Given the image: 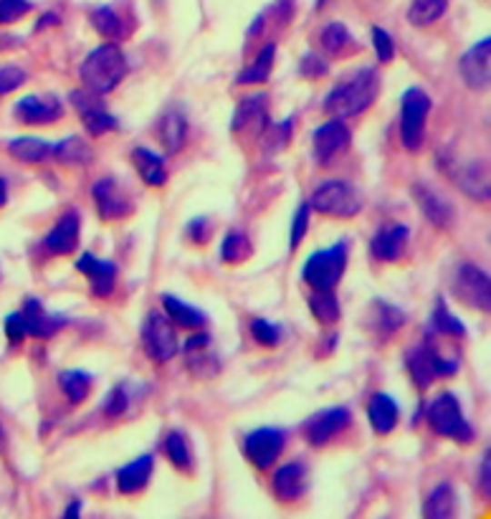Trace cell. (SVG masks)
Segmentation results:
<instances>
[{"instance_id":"cell-1","label":"cell","mask_w":491,"mask_h":519,"mask_svg":"<svg viewBox=\"0 0 491 519\" xmlns=\"http://www.w3.org/2000/svg\"><path fill=\"white\" fill-rule=\"evenodd\" d=\"M377 92H380L377 71L370 69V66L352 71L345 82H339L329 92L327 102H325V112L335 119L360 117L375 105Z\"/></svg>"},{"instance_id":"cell-2","label":"cell","mask_w":491,"mask_h":519,"mask_svg":"<svg viewBox=\"0 0 491 519\" xmlns=\"http://www.w3.org/2000/svg\"><path fill=\"white\" fill-rule=\"evenodd\" d=\"M64 324H66V319L61 314H51L41 299L28 296L24 307L8 314V319H5V334L11 343H24L25 337L51 340Z\"/></svg>"},{"instance_id":"cell-3","label":"cell","mask_w":491,"mask_h":519,"mask_svg":"<svg viewBox=\"0 0 491 519\" xmlns=\"http://www.w3.org/2000/svg\"><path fill=\"white\" fill-rule=\"evenodd\" d=\"M127 74V59L115 44H105L96 46L84 59L82 64V79L86 89L94 95H109Z\"/></svg>"},{"instance_id":"cell-4","label":"cell","mask_w":491,"mask_h":519,"mask_svg":"<svg viewBox=\"0 0 491 519\" xmlns=\"http://www.w3.org/2000/svg\"><path fill=\"white\" fill-rule=\"evenodd\" d=\"M347 269V241H339L325 251H315L305 261L302 276L315 292H332Z\"/></svg>"},{"instance_id":"cell-5","label":"cell","mask_w":491,"mask_h":519,"mask_svg":"<svg viewBox=\"0 0 491 519\" xmlns=\"http://www.w3.org/2000/svg\"><path fill=\"white\" fill-rule=\"evenodd\" d=\"M309 208L329 218H355L363 208V198L347 180H327L315 188Z\"/></svg>"},{"instance_id":"cell-6","label":"cell","mask_w":491,"mask_h":519,"mask_svg":"<svg viewBox=\"0 0 491 519\" xmlns=\"http://www.w3.org/2000/svg\"><path fill=\"white\" fill-rule=\"evenodd\" d=\"M428 424H431L433 434H438V436L454 438L461 444L474 441V428L464 418L461 403L454 393H441L438 398H433V403L428 405Z\"/></svg>"},{"instance_id":"cell-7","label":"cell","mask_w":491,"mask_h":519,"mask_svg":"<svg viewBox=\"0 0 491 519\" xmlns=\"http://www.w3.org/2000/svg\"><path fill=\"white\" fill-rule=\"evenodd\" d=\"M431 112V99L423 89H408L403 95V106H400V140L406 150L416 153L421 150L423 137H426V119Z\"/></svg>"},{"instance_id":"cell-8","label":"cell","mask_w":491,"mask_h":519,"mask_svg":"<svg viewBox=\"0 0 491 519\" xmlns=\"http://www.w3.org/2000/svg\"><path fill=\"white\" fill-rule=\"evenodd\" d=\"M142 344L155 363H167L177 354V330L173 319L163 312H150L142 324Z\"/></svg>"},{"instance_id":"cell-9","label":"cell","mask_w":491,"mask_h":519,"mask_svg":"<svg viewBox=\"0 0 491 519\" xmlns=\"http://www.w3.org/2000/svg\"><path fill=\"white\" fill-rule=\"evenodd\" d=\"M408 370L418 388H428L433 380L448 378L458 370V360H446L444 354H438L431 344H418L408 353Z\"/></svg>"},{"instance_id":"cell-10","label":"cell","mask_w":491,"mask_h":519,"mask_svg":"<svg viewBox=\"0 0 491 519\" xmlns=\"http://www.w3.org/2000/svg\"><path fill=\"white\" fill-rule=\"evenodd\" d=\"M286 446V434L281 428H256L244 441L246 459L258 469H269Z\"/></svg>"},{"instance_id":"cell-11","label":"cell","mask_w":491,"mask_h":519,"mask_svg":"<svg viewBox=\"0 0 491 519\" xmlns=\"http://www.w3.org/2000/svg\"><path fill=\"white\" fill-rule=\"evenodd\" d=\"M92 198L99 215L105 221H119L127 218L135 211V203L127 195V190L119 185L115 177H102L92 185Z\"/></svg>"},{"instance_id":"cell-12","label":"cell","mask_w":491,"mask_h":519,"mask_svg":"<svg viewBox=\"0 0 491 519\" xmlns=\"http://www.w3.org/2000/svg\"><path fill=\"white\" fill-rule=\"evenodd\" d=\"M454 289H456V296L464 304L489 312V276H486V272H481L479 266H474V264L458 266L456 276H454Z\"/></svg>"},{"instance_id":"cell-13","label":"cell","mask_w":491,"mask_h":519,"mask_svg":"<svg viewBox=\"0 0 491 519\" xmlns=\"http://www.w3.org/2000/svg\"><path fill=\"white\" fill-rule=\"evenodd\" d=\"M352 424V414L345 405H335V408H325L315 414L305 424V438L312 446H325L332 438H337L347 425Z\"/></svg>"},{"instance_id":"cell-14","label":"cell","mask_w":491,"mask_h":519,"mask_svg":"<svg viewBox=\"0 0 491 519\" xmlns=\"http://www.w3.org/2000/svg\"><path fill=\"white\" fill-rule=\"evenodd\" d=\"M347 147H350V130L342 119H329L327 125L316 127L312 135V150L319 165H329L339 155L347 153Z\"/></svg>"},{"instance_id":"cell-15","label":"cell","mask_w":491,"mask_h":519,"mask_svg":"<svg viewBox=\"0 0 491 519\" xmlns=\"http://www.w3.org/2000/svg\"><path fill=\"white\" fill-rule=\"evenodd\" d=\"M444 170L466 195L476 201H489V177L479 163H461L458 157L444 155Z\"/></svg>"},{"instance_id":"cell-16","label":"cell","mask_w":491,"mask_h":519,"mask_svg":"<svg viewBox=\"0 0 491 519\" xmlns=\"http://www.w3.org/2000/svg\"><path fill=\"white\" fill-rule=\"evenodd\" d=\"M13 115L18 122L24 125H54L64 117V105L59 102V96L54 95H28L24 99H18L13 106Z\"/></svg>"},{"instance_id":"cell-17","label":"cell","mask_w":491,"mask_h":519,"mask_svg":"<svg viewBox=\"0 0 491 519\" xmlns=\"http://www.w3.org/2000/svg\"><path fill=\"white\" fill-rule=\"evenodd\" d=\"M79 231H82V215L71 208L48 231L46 238H44V248L54 256H69L79 246Z\"/></svg>"},{"instance_id":"cell-18","label":"cell","mask_w":491,"mask_h":519,"mask_svg":"<svg viewBox=\"0 0 491 519\" xmlns=\"http://www.w3.org/2000/svg\"><path fill=\"white\" fill-rule=\"evenodd\" d=\"M71 102L79 109L84 127L92 135L102 137L106 132L117 130V119L106 112L105 105L99 102V95H94V92H71Z\"/></svg>"},{"instance_id":"cell-19","label":"cell","mask_w":491,"mask_h":519,"mask_svg":"<svg viewBox=\"0 0 491 519\" xmlns=\"http://www.w3.org/2000/svg\"><path fill=\"white\" fill-rule=\"evenodd\" d=\"M491 38L486 35L484 41H479L476 46H471L458 61V71H461V79L466 82L468 89H486L489 84V64H491Z\"/></svg>"},{"instance_id":"cell-20","label":"cell","mask_w":491,"mask_h":519,"mask_svg":"<svg viewBox=\"0 0 491 519\" xmlns=\"http://www.w3.org/2000/svg\"><path fill=\"white\" fill-rule=\"evenodd\" d=\"M76 269L89 279L94 296H99V299L112 296L115 286H117V266L112 261H102L94 254H84L82 259L76 261Z\"/></svg>"},{"instance_id":"cell-21","label":"cell","mask_w":491,"mask_h":519,"mask_svg":"<svg viewBox=\"0 0 491 519\" xmlns=\"http://www.w3.org/2000/svg\"><path fill=\"white\" fill-rule=\"evenodd\" d=\"M408 225H383L373 236V244H370V251H373L375 259L386 261V264L403 259L406 248H408Z\"/></svg>"},{"instance_id":"cell-22","label":"cell","mask_w":491,"mask_h":519,"mask_svg":"<svg viewBox=\"0 0 491 519\" xmlns=\"http://www.w3.org/2000/svg\"><path fill=\"white\" fill-rule=\"evenodd\" d=\"M269 125V102L266 96L256 95L244 99L234 117V132H248V135H264Z\"/></svg>"},{"instance_id":"cell-23","label":"cell","mask_w":491,"mask_h":519,"mask_svg":"<svg viewBox=\"0 0 491 519\" xmlns=\"http://www.w3.org/2000/svg\"><path fill=\"white\" fill-rule=\"evenodd\" d=\"M271 486H274V494L279 496L281 502H294L305 494L306 489V466L299 461H289L279 466L274 476H271Z\"/></svg>"},{"instance_id":"cell-24","label":"cell","mask_w":491,"mask_h":519,"mask_svg":"<svg viewBox=\"0 0 491 519\" xmlns=\"http://www.w3.org/2000/svg\"><path fill=\"white\" fill-rule=\"evenodd\" d=\"M413 198L418 203L423 215H426L436 228L448 231V228L454 225V208H451L438 193H433L428 185H416V188H413Z\"/></svg>"},{"instance_id":"cell-25","label":"cell","mask_w":491,"mask_h":519,"mask_svg":"<svg viewBox=\"0 0 491 519\" xmlns=\"http://www.w3.org/2000/svg\"><path fill=\"white\" fill-rule=\"evenodd\" d=\"M155 459L150 454H142L137 459H132L129 464H125L117 472V489L122 494H137L142 492L150 476H153Z\"/></svg>"},{"instance_id":"cell-26","label":"cell","mask_w":491,"mask_h":519,"mask_svg":"<svg viewBox=\"0 0 491 519\" xmlns=\"http://www.w3.org/2000/svg\"><path fill=\"white\" fill-rule=\"evenodd\" d=\"M367 418H370L375 434L387 436L398 425V403L386 393H375L373 401L367 403Z\"/></svg>"},{"instance_id":"cell-27","label":"cell","mask_w":491,"mask_h":519,"mask_svg":"<svg viewBox=\"0 0 491 519\" xmlns=\"http://www.w3.org/2000/svg\"><path fill=\"white\" fill-rule=\"evenodd\" d=\"M132 163L137 167L140 177L150 185V188H163L167 183V167H165V160L153 150L147 147H135L132 150Z\"/></svg>"},{"instance_id":"cell-28","label":"cell","mask_w":491,"mask_h":519,"mask_svg":"<svg viewBox=\"0 0 491 519\" xmlns=\"http://www.w3.org/2000/svg\"><path fill=\"white\" fill-rule=\"evenodd\" d=\"M8 153L15 160L25 163V165H41V163H46L48 157H51L54 145H48L41 137H15V140L8 142Z\"/></svg>"},{"instance_id":"cell-29","label":"cell","mask_w":491,"mask_h":519,"mask_svg":"<svg viewBox=\"0 0 491 519\" xmlns=\"http://www.w3.org/2000/svg\"><path fill=\"white\" fill-rule=\"evenodd\" d=\"M423 514L428 519H448L456 514V492L451 484L433 486L431 494L426 496Z\"/></svg>"},{"instance_id":"cell-30","label":"cell","mask_w":491,"mask_h":519,"mask_svg":"<svg viewBox=\"0 0 491 519\" xmlns=\"http://www.w3.org/2000/svg\"><path fill=\"white\" fill-rule=\"evenodd\" d=\"M406 324V314L398 307L387 304V302H373V312H370V327L375 334L380 337H390L393 332H398Z\"/></svg>"},{"instance_id":"cell-31","label":"cell","mask_w":491,"mask_h":519,"mask_svg":"<svg viewBox=\"0 0 491 519\" xmlns=\"http://www.w3.org/2000/svg\"><path fill=\"white\" fill-rule=\"evenodd\" d=\"M163 307H165V312H167V317L173 319L175 324H180V327H187V330H200V327L205 324V314H203L198 307H190V304H185V302H183V299H177V296L165 294Z\"/></svg>"},{"instance_id":"cell-32","label":"cell","mask_w":491,"mask_h":519,"mask_svg":"<svg viewBox=\"0 0 491 519\" xmlns=\"http://www.w3.org/2000/svg\"><path fill=\"white\" fill-rule=\"evenodd\" d=\"M51 157H56L64 165H86L94 157V153L92 147H89V142L76 137V135H71L66 140H61L59 145H54Z\"/></svg>"},{"instance_id":"cell-33","label":"cell","mask_w":491,"mask_h":519,"mask_svg":"<svg viewBox=\"0 0 491 519\" xmlns=\"http://www.w3.org/2000/svg\"><path fill=\"white\" fill-rule=\"evenodd\" d=\"M448 0H413L408 8V21L416 28H426L444 18Z\"/></svg>"},{"instance_id":"cell-34","label":"cell","mask_w":491,"mask_h":519,"mask_svg":"<svg viewBox=\"0 0 491 519\" xmlns=\"http://www.w3.org/2000/svg\"><path fill=\"white\" fill-rule=\"evenodd\" d=\"M185 117L180 112H167L160 122V140L167 153H177L185 145Z\"/></svg>"},{"instance_id":"cell-35","label":"cell","mask_w":491,"mask_h":519,"mask_svg":"<svg viewBox=\"0 0 491 519\" xmlns=\"http://www.w3.org/2000/svg\"><path fill=\"white\" fill-rule=\"evenodd\" d=\"M274 54H276V46L274 44H266V46L258 51L256 61L238 74V84H264L269 79L271 69H274Z\"/></svg>"},{"instance_id":"cell-36","label":"cell","mask_w":491,"mask_h":519,"mask_svg":"<svg viewBox=\"0 0 491 519\" xmlns=\"http://www.w3.org/2000/svg\"><path fill=\"white\" fill-rule=\"evenodd\" d=\"M163 451L165 456L173 461L177 469H183V472H190V469H193V451H190L185 434L170 431L163 441Z\"/></svg>"},{"instance_id":"cell-37","label":"cell","mask_w":491,"mask_h":519,"mask_svg":"<svg viewBox=\"0 0 491 519\" xmlns=\"http://www.w3.org/2000/svg\"><path fill=\"white\" fill-rule=\"evenodd\" d=\"M251 254H254V246H251V241H248L244 231L231 228V231L223 236L221 256L225 264H241V261L248 259Z\"/></svg>"},{"instance_id":"cell-38","label":"cell","mask_w":491,"mask_h":519,"mask_svg":"<svg viewBox=\"0 0 491 519\" xmlns=\"http://www.w3.org/2000/svg\"><path fill=\"white\" fill-rule=\"evenodd\" d=\"M59 385L71 403H84L92 393V375L84 370H66L59 375Z\"/></svg>"},{"instance_id":"cell-39","label":"cell","mask_w":491,"mask_h":519,"mask_svg":"<svg viewBox=\"0 0 491 519\" xmlns=\"http://www.w3.org/2000/svg\"><path fill=\"white\" fill-rule=\"evenodd\" d=\"M352 46H355V41H352L347 25L339 24V21L325 25V31H322V48L327 51L329 56H345Z\"/></svg>"},{"instance_id":"cell-40","label":"cell","mask_w":491,"mask_h":519,"mask_svg":"<svg viewBox=\"0 0 491 519\" xmlns=\"http://www.w3.org/2000/svg\"><path fill=\"white\" fill-rule=\"evenodd\" d=\"M309 309L322 324H335L339 319V302L332 292H315L309 296Z\"/></svg>"},{"instance_id":"cell-41","label":"cell","mask_w":491,"mask_h":519,"mask_svg":"<svg viewBox=\"0 0 491 519\" xmlns=\"http://www.w3.org/2000/svg\"><path fill=\"white\" fill-rule=\"evenodd\" d=\"M433 330L438 332V334H454V337H464L466 334V327L461 324V319H456L448 312L444 299H438V304L433 309Z\"/></svg>"},{"instance_id":"cell-42","label":"cell","mask_w":491,"mask_h":519,"mask_svg":"<svg viewBox=\"0 0 491 519\" xmlns=\"http://www.w3.org/2000/svg\"><path fill=\"white\" fill-rule=\"evenodd\" d=\"M251 334H254V340H256L258 344H264V347H279L281 340H284V332H281L279 324H274V322L264 317L251 319Z\"/></svg>"},{"instance_id":"cell-43","label":"cell","mask_w":491,"mask_h":519,"mask_svg":"<svg viewBox=\"0 0 491 519\" xmlns=\"http://www.w3.org/2000/svg\"><path fill=\"white\" fill-rule=\"evenodd\" d=\"M92 24L102 35H109V38H117V35H122L119 15L115 13V8H109V5L92 11Z\"/></svg>"},{"instance_id":"cell-44","label":"cell","mask_w":491,"mask_h":519,"mask_svg":"<svg viewBox=\"0 0 491 519\" xmlns=\"http://www.w3.org/2000/svg\"><path fill=\"white\" fill-rule=\"evenodd\" d=\"M34 3L31 0H0V25L21 21L25 13H31Z\"/></svg>"},{"instance_id":"cell-45","label":"cell","mask_w":491,"mask_h":519,"mask_svg":"<svg viewBox=\"0 0 491 519\" xmlns=\"http://www.w3.org/2000/svg\"><path fill=\"white\" fill-rule=\"evenodd\" d=\"M373 46L380 64H390L393 56H396V44H393V38H390L386 28H380V25L373 28Z\"/></svg>"},{"instance_id":"cell-46","label":"cell","mask_w":491,"mask_h":519,"mask_svg":"<svg viewBox=\"0 0 491 519\" xmlns=\"http://www.w3.org/2000/svg\"><path fill=\"white\" fill-rule=\"evenodd\" d=\"M25 84V71L21 66H0V96L15 92Z\"/></svg>"},{"instance_id":"cell-47","label":"cell","mask_w":491,"mask_h":519,"mask_svg":"<svg viewBox=\"0 0 491 519\" xmlns=\"http://www.w3.org/2000/svg\"><path fill=\"white\" fill-rule=\"evenodd\" d=\"M299 71L305 74L306 79H316V76H325V74H327L329 61L322 59V56L315 54V51H309V54H305L302 64H299Z\"/></svg>"},{"instance_id":"cell-48","label":"cell","mask_w":491,"mask_h":519,"mask_svg":"<svg viewBox=\"0 0 491 519\" xmlns=\"http://www.w3.org/2000/svg\"><path fill=\"white\" fill-rule=\"evenodd\" d=\"M292 125H294V119H284V122H279V125L271 130V135H266L271 153L284 150V147L289 145V140H292Z\"/></svg>"},{"instance_id":"cell-49","label":"cell","mask_w":491,"mask_h":519,"mask_svg":"<svg viewBox=\"0 0 491 519\" xmlns=\"http://www.w3.org/2000/svg\"><path fill=\"white\" fill-rule=\"evenodd\" d=\"M309 213H312V208H309V203H302L299 205V211H296V215H294V224H292V248H296L302 241H305L306 236V225H309Z\"/></svg>"},{"instance_id":"cell-50","label":"cell","mask_w":491,"mask_h":519,"mask_svg":"<svg viewBox=\"0 0 491 519\" xmlns=\"http://www.w3.org/2000/svg\"><path fill=\"white\" fill-rule=\"evenodd\" d=\"M127 403H129V393L125 385H119V388L112 390V395L106 398V405L105 411L106 415H112V418H117L127 411Z\"/></svg>"},{"instance_id":"cell-51","label":"cell","mask_w":491,"mask_h":519,"mask_svg":"<svg viewBox=\"0 0 491 519\" xmlns=\"http://www.w3.org/2000/svg\"><path fill=\"white\" fill-rule=\"evenodd\" d=\"M187 236L193 238V241H205L208 238V221L205 218H198V221H193V224L187 225Z\"/></svg>"},{"instance_id":"cell-52","label":"cell","mask_w":491,"mask_h":519,"mask_svg":"<svg viewBox=\"0 0 491 519\" xmlns=\"http://www.w3.org/2000/svg\"><path fill=\"white\" fill-rule=\"evenodd\" d=\"M481 484H484V494H489V456H484V464H481Z\"/></svg>"},{"instance_id":"cell-53","label":"cell","mask_w":491,"mask_h":519,"mask_svg":"<svg viewBox=\"0 0 491 519\" xmlns=\"http://www.w3.org/2000/svg\"><path fill=\"white\" fill-rule=\"evenodd\" d=\"M8 203V183H5V177H0V208Z\"/></svg>"},{"instance_id":"cell-54","label":"cell","mask_w":491,"mask_h":519,"mask_svg":"<svg viewBox=\"0 0 491 519\" xmlns=\"http://www.w3.org/2000/svg\"><path fill=\"white\" fill-rule=\"evenodd\" d=\"M82 512V504L79 502H71V507L64 512V517H74V514H79Z\"/></svg>"},{"instance_id":"cell-55","label":"cell","mask_w":491,"mask_h":519,"mask_svg":"<svg viewBox=\"0 0 491 519\" xmlns=\"http://www.w3.org/2000/svg\"><path fill=\"white\" fill-rule=\"evenodd\" d=\"M5 449V428H3V424H0V451Z\"/></svg>"},{"instance_id":"cell-56","label":"cell","mask_w":491,"mask_h":519,"mask_svg":"<svg viewBox=\"0 0 491 519\" xmlns=\"http://www.w3.org/2000/svg\"><path fill=\"white\" fill-rule=\"evenodd\" d=\"M325 3H327V0H316V5H325Z\"/></svg>"}]
</instances>
